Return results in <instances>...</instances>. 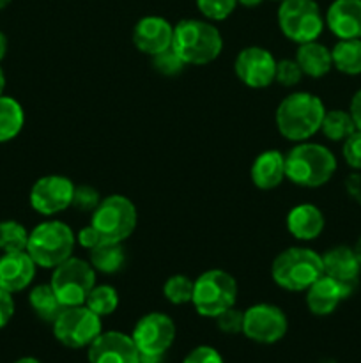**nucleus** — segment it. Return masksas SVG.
<instances>
[{
    "label": "nucleus",
    "instance_id": "f257e3e1",
    "mask_svg": "<svg viewBox=\"0 0 361 363\" xmlns=\"http://www.w3.org/2000/svg\"><path fill=\"white\" fill-rule=\"evenodd\" d=\"M324 103L310 92H292L278 105L275 123L280 135L290 142H304L321 131Z\"/></svg>",
    "mask_w": 361,
    "mask_h": 363
},
{
    "label": "nucleus",
    "instance_id": "f03ea898",
    "mask_svg": "<svg viewBox=\"0 0 361 363\" xmlns=\"http://www.w3.org/2000/svg\"><path fill=\"white\" fill-rule=\"evenodd\" d=\"M172 50L184 64L205 66L218 59L223 50V38L209 21L188 18L173 27Z\"/></svg>",
    "mask_w": 361,
    "mask_h": 363
},
{
    "label": "nucleus",
    "instance_id": "7ed1b4c3",
    "mask_svg": "<svg viewBox=\"0 0 361 363\" xmlns=\"http://www.w3.org/2000/svg\"><path fill=\"white\" fill-rule=\"evenodd\" d=\"M336 172V158L328 147L314 142H297L285 156V177L303 188H319Z\"/></svg>",
    "mask_w": 361,
    "mask_h": 363
},
{
    "label": "nucleus",
    "instance_id": "20e7f679",
    "mask_svg": "<svg viewBox=\"0 0 361 363\" xmlns=\"http://www.w3.org/2000/svg\"><path fill=\"white\" fill-rule=\"evenodd\" d=\"M322 275H324L322 255L304 247L287 248L276 255L271 266V277L276 286L296 293L306 291Z\"/></svg>",
    "mask_w": 361,
    "mask_h": 363
},
{
    "label": "nucleus",
    "instance_id": "39448f33",
    "mask_svg": "<svg viewBox=\"0 0 361 363\" xmlns=\"http://www.w3.org/2000/svg\"><path fill=\"white\" fill-rule=\"evenodd\" d=\"M76 236L67 223L48 220L30 230L27 254L39 268L53 269L73 255Z\"/></svg>",
    "mask_w": 361,
    "mask_h": 363
},
{
    "label": "nucleus",
    "instance_id": "423d86ee",
    "mask_svg": "<svg viewBox=\"0 0 361 363\" xmlns=\"http://www.w3.org/2000/svg\"><path fill=\"white\" fill-rule=\"evenodd\" d=\"M237 291V282L230 273L223 269H207L195 280L191 303L198 314L214 319L236 305Z\"/></svg>",
    "mask_w": 361,
    "mask_h": 363
},
{
    "label": "nucleus",
    "instance_id": "0eeeda50",
    "mask_svg": "<svg viewBox=\"0 0 361 363\" xmlns=\"http://www.w3.org/2000/svg\"><path fill=\"white\" fill-rule=\"evenodd\" d=\"M138 213L124 195H110L92 211L91 225L106 243H124L137 229Z\"/></svg>",
    "mask_w": 361,
    "mask_h": 363
},
{
    "label": "nucleus",
    "instance_id": "6e6552de",
    "mask_svg": "<svg viewBox=\"0 0 361 363\" xmlns=\"http://www.w3.org/2000/svg\"><path fill=\"white\" fill-rule=\"evenodd\" d=\"M50 286L53 287L62 307L85 305L88 293L96 286V269L88 261L71 255L62 264L53 268Z\"/></svg>",
    "mask_w": 361,
    "mask_h": 363
},
{
    "label": "nucleus",
    "instance_id": "1a4fd4ad",
    "mask_svg": "<svg viewBox=\"0 0 361 363\" xmlns=\"http://www.w3.org/2000/svg\"><path fill=\"white\" fill-rule=\"evenodd\" d=\"M278 25L292 43L317 41L324 28L321 7L315 0H283L278 9Z\"/></svg>",
    "mask_w": 361,
    "mask_h": 363
},
{
    "label": "nucleus",
    "instance_id": "9d476101",
    "mask_svg": "<svg viewBox=\"0 0 361 363\" xmlns=\"http://www.w3.org/2000/svg\"><path fill=\"white\" fill-rule=\"evenodd\" d=\"M52 325L55 339L71 350L88 347L101 333V318L85 305L64 307Z\"/></svg>",
    "mask_w": 361,
    "mask_h": 363
},
{
    "label": "nucleus",
    "instance_id": "9b49d317",
    "mask_svg": "<svg viewBox=\"0 0 361 363\" xmlns=\"http://www.w3.org/2000/svg\"><path fill=\"white\" fill-rule=\"evenodd\" d=\"M131 339L140 354L163 357L176 340V325L166 314L151 312L138 319Z\"/></svg>",
    "mask_w": 361,
    "mask_h": 363
},
{
    "label": "nucleus",
    "instance_id": "f8f14e48",
    "mask_svg": "<svg viewBox=\"0 0 361 363\" xmlns=\"http://www.w3.org/2000/svg\"><path fill=\"white\" fill-rule=\"evenodd\" d=\"M287 328H289V323H287L285 312L276 305L257 303L244 311L243 333L253 342H278L287 333Z\"/></svg>",
    "mask_w": 361,
    "mask_h": 363
},
{
    "label": "nucleus",
    "instance_id": "ddd939ff",
    "mask_svg": "<svg viewBox=\"0 0 361 363\" xmlns=\"http://www.w3.org/2000/svg\"><path fill=\"white\" fill-rule=\"evenodd\" d=\"M74 184L69 177L59 176V174H50L42 176L32 184L30 201L32 209L39 215L53 216L57 213H62L73 202Z\"/></svg>",
    "mask_w": 361,
    "mask_h": 363
},
{
    "label": "nucleus",
    "instance_id": "4468645a",
    "mask_svg": "<svg viewBox=\"0 0 361 363\" xmlns=\"http://www.w3.org/2000/svg\"><path fill=\"white\" fill-rule=\"evenodd\" d=\"M234 71L246 87L264 89L275 82L276 59L269 50L260 46H248L237 55Z\"/></svg>",
    "mask_w": 361,
    "mask_h": 363
},
{
    "label": "nucleus",
    "instance_id": "2eb2a0df",
    "mask_svg": "<svg viewBox=\"0 0 361 363\" xmlns=\"http://www.w3.org/2000/svg\"><path fill=\"white\" fill-rule=\"evenodd\" d=\"M140 353L131 335L120 332H105L88 346L91 363H138Z\"/></svg>",
    "mask_w": 361,
    "mask_h": 363
},
{
    "label": "nucleus",
    "instance_id": "dca6fc26",
    "mask_svg": "<svg viewBox=\"0 0 361 363\" xmlns=\"http://www.w3.org/2000/svg\"><path fill=\"white\" fill-rule=\"evenodd\" d=\"M322 264H324V275L336 280L345 289L347 296H350L354 289H356L361 272V262L354 248H331V250H328L322 255Z\"/></svg>",
    "mask_w": 361,
    "mask_h": 363
},
{
    "label": "nucleus",
    "instance_id": "f3484780",
    "mask_svg": "<svg viewBox=\"0 0 361 363\" xmlns=\"http://www.w3.org/2000/svg\"><path fill=\"white\" fill-rule=\"evenodd\" d=\"M173 27L161 16H145L133 28V45L147 55L172 48Z\"/></svg>",
    "mask_w": 361,
    "mask_h": 363
},
{
    "label": "nucleus",
    "instance_id": "a211bd4d",
    "mask_svg": "<svg viewBox=\"0 0 361 363\" xmlns=\"http://www.w3.org/2000/svg\"><path fill=\"white\" fill-rule=\"evenodd\" d=\"M35 264L27 252H4L0 255V289L14 294L27 289L35 277Z\"/></svg>",
    "mask_w": 361,
    "mask_h": 363
},
{
    "label": "nucleus",
    "instance_id": "6ab92c4d",
    "mask_svg": "<svg viewBox=\"0 0 361 363\" xmlns=\"http://www.w3.org/2000/svg\"><path fill=\"white\" fill-rule=\"evenodd\" d=\"M326 25L338 39H361V0H335L326 13Z\"/></svg>",
    "mask_w": 361,
    "mask_h": 363
},
{
    "label": "nucleus",
    "instance_id": "aec40b11",
    "mask_svg": "<svg viewBox=\"0 0 361 363\" xmlns=\"http://www.w3.org/2000/svg\"><path fill=\"white\" fill-rule=\"evenodd\" d=\"M345 298V289L328 275H322L306 289L308 311L315 315L331 314Z\"/></svg>",
    "mask_w": 361,
    "mask_h": 363
},
{
    "label": "nucleus",
    "instance_id": "412c9836",
    "mask_svg": "<svg viewBox=\"0 0 361 363\" xmlns=\"http://www.w3.org/2000/svg\"><path fill=\"white\" fill-rule=\"evenodd\" d=\"M324 225V215L314 204H297L287 215V229L299 241H311L319 238Z\"/></svg>",
    "mask_w": 361,
    "mask_h": 363
},
{
    "label": "nucleus",
    "instance_id": "4be33fe9",
    "mask_svg": "<svg viewBox=\"0 0 361 363\" xmlns=\"http://www.w3.org/2000/svg\"><path fill=\"white\" fill-rule=\"evenodd\" d=\"M285 179V156L276 149L260 152L251 165V181L258 190H275Z\"/></svg>",
    "mask_w": 361,
    "mask_h": 363
},
{
    "label": "nucleus",
    "instance_id": "5701e85b",
    "mask_svg": "<svg viewBox=\"0 0 361 363\" xmlns=\"http://www.w3.org/2000/svg\"><path fill=\"white\" fill-rule=\"evenodd\" d=\"M296 62L299 64L303 74L311 78H321L328 74L333 67L331 50L317 41L303 43L296 53Z\"/></svg>",
    "mask_w": 361,
    "mask_h": 363
},
{
    "label": "nucleus",
    "instance_id": "b1692460",
    "mask_svg": "<svg viewBox=\"0 0 361 363\" xmlns=\"http://www.w3.org/2000/svg\"><path fill=\"white\" fill-rule=\"evenodd\" d=\"M25 124L23 106L11 96H0V144L20 135Z\"/></svg>",
    "mask_w": 361,
    "mask_h": 363
},
{
    "label": "nucleus",
    "instance_id": "393cba45",
    "mask_svg": "<svg viewBox=\"0 0 361 363\" xmlns=\"http://www.w3.org/2000/svg\"><path fill=\"white\" fill-rule=\"evenodd\" d=\"M126 254H124L122 243H99L98 247L88 250V262L96 272L112 275L124 266Z\"/></svg>",
    "mask_w": 361,
    "mask_h": 363
},
{
    "label": "nucleus",
    "instance_id": "a878e982",
    "mask_svg": "<svg viewBox=\"0 0 361 363\" xmlns=\"http://www.w3.org/2000/svg\"><path fill=\"white\" fill-rule=\"evenodd\" d=\"M28 303H30L34 314L46 323L55 321L64 308L50 284L35 286L28 294Z\"/></svg>",
    "mask_w": 361,
    "mask_h": 363
},
{
    "label": "nucleus",
    "instance_id": "bb28decb",
    "mask_svg": "<svg viewBox=\"0 0 361 363\" xmlns=\"http://www.w3.org/2000/svg\"><path fill=\"white\" fill-rule=\"evenodd\" d=\"M333 67L345 74H361V39H340L331 50Z\"/></svg>",
    "mask_w": 361,
    "mask_h": 363
},
{
    "label": "nucleus",
    "instance_id": "cd10ccee",
    "mask_svg": "<svg viewBox=\"0 0 361 363\" xmlns=\"http://www.w3.org/2000/svg\"><path fill=\"white\" fill-rule=\"evenodd\" d=\"M321 131L329 140L343 142L356 131V124H354L350 113L345 110H329V112L326 110Z\"/></svg>",
    "mask_w": 361,
    "mask_h": 363
},
{
    "label": "nucleus",
    "instance_id": "c85d7f7f",
    "mask_svg": "<svg viewBox=\"0 0 361 363\" xmlns=\"http://www.w3.org/2000/svg\"><path fill=\"white\" fill-rule=\"evenodd\" d=\"M85 307L91 308L99 318L113 314L117 307H119V294H117L115 287L106 286V284L94 286L91 293H88L87 300H85Z\"/></svg>",
    "mask_w": 361,
    "mask_h": 363
},
{
    "label": "nucleus",
    "instance_id": "c756f323",
    "mask_svg": "<svg viewBox=\"0 0 361 363\" xmlns=\"http://www.w3.org/2000/svg\"><path fill=\"white\" fill-rule=\"evenodd\" d=\"M28 230L16 220L0 222V250L2 252H27Z\"/></svg>",
    "mask_w": 361,
    "mask_h": 363
},
{
    "label": "nucleus",
    "instance_id": "7c9ffc66",
    "mask_svg": "<svg viewBox=\"0 0 361 363\" xmlns=\"http://www.w3.org/2000/svg\"><path fill=\"white\" fill-rule=\"evenodd\" d=\"M195 282L186 275H173L163 286V296L173 305L190 303L193 298Z\"/></svg>",
    "mask_w": 361,
    "mask_h": 363
},
{
    "label": "nucleus",
    "instance_id": "2f4dec72",
    "mask_svg": "<svg viewBox=\"0 0 361 363\" xmlns=\"http://www.w3.org/2000/svg\"><path fill=\"white\" fill-rule=\"evenodd\" d=\"M197 6L207 20L222 21L234 13L237 0H197Z\"/></svg>",
    "mask_w": 361,
    "mask_h": 363
},
{
    "label": "nucleus",
    "instance_id": "473e14b6",
    "mask_svg": "<svg viewBox=\"0 0 361 363\" xmlns=\"http://www.w3.org/2000/svg\"><path fill=\"white\" fill-rule=\"evenodd\" d=\"M152 66H154V69L158 73L166 74V77H173V74H179L186 64L180 60V57L172 48H168L152 55Z\"/></svg>",
    "mask_w": 361,
    "mask_h": 363
},
{
    "label": "nucleus",
    "instance_id": "72a5a7b5",
    "mask_svg": "<svg viewBox=\"0 0 361 363\" xmlns=\"http://www.w3.org/2000/svg\"><path fill=\"white\" fill-rule=\"evenodd\" d=\"M303 71H301L299 64L296 62V59H282L276 60V73H275V82H278L283 87H294L301 82L303 78Z\"/></svg>",
    "mask_w": 361,
    "mask_h": 363
},
{
    "label": "nucleus",
    "instance_id": "f704fd0d",
    "mask_svg": "<svg viewBox=\"0 0 361 363\" xmlns=\"http://www.w3.org/2000/svg\"><path fill=\"white\" fill-rule=\"evenodd\" d=\"M101 199H99V191L96 188L87 186V184H81V186H74L73 194V202L71 206L76 208L78 211L92 213L99 206Z\"/></svg>",
    "mask_w": 361,
    "mask_h": 363
},
{
    "label": "nucleus",
    "instance_id": "c9c22d12",
    "mask_svg": "<svg viewBox=\"0 0 361 363\" xmlns=\"http://www.w3.org/2000/svg\"><path fill=\"white\" fill-rule=\"evenodd\" d=\"M216 326L219 332L227 333V335H236V333H243V323H244V312L237 311V308L230 307L219 315H216Z\"/></svg>",
    "mask_w": 361,
    "mask_h": 363
},
{
    "label": "nucleus",
    "instance_id": "e433bc0d",
    "mask_svg": "<svg viewBox=\"0 0 361 363\" xmlns=\"http://www.w3.org/2000/svg\"><path fill=\"white\" fill-rule=\"evenodd\" d=\"M343 158L347 165L353 167L354 170H361V131L356 130L350 137L343 140Z\"/></svg>",
    "mask_w": 361,
    "mask_h": 363
},
{
    "label": "nucleus",
    "instance_id": "4c0bfd02",
    "mask_svg": "<svg viewBox=\"0 0 361 363\" xmlns=\"http://www.w3.org/2000/svg\"><path fill=\"white\" fill-rule=\"evenodd\" d=\"M183 363H225L222 354L211 346H198L186 354Z\"/></svg>",
    "mask_w": 361,
    "mask_h": 363
},
{
    "label": "nucleus",
    "instance_id": "58836bf2",
    "mask_svg": "<svg viewBox=\"0 0 361 363\" xmlns=\"http://www.w3.org/2000/svg\"><path fill=\"white\" fill-rule=\"evenodd\" d=\"M14 315V300L13 294L0 289V330L9 325Z\"/></svg>",
    "mask_w": 361,
    "mask_h": 363
},
{
    "label": "nucleus",
    "instance_id": "ea45409f",
    "mask_svg": "<svg viewBox=\"0 0 361 363\" xmlns=\"http://www.w3.org/2000/svg\"><path fill=\"white\" fill-rule=\"evenodd\" d=\"M76 243L80 245V247H84L85 250H92V248L98 247L99 243H103V240L98 234V230L92 225H88L84 227V229L76 234Z\"/></svg>",
    "mask_w": 361,
    "mask_h": 363
},
{
    "label": "nucleus",
    "instance_id": "a19ab883",
    "mask_svg": "<svg viewBox=\"0 0 361 363\" xmlns=\"http://www.w3.org/2000/svg\"><path fill=\"white\" fill-rule=\"evenodd\" d=\"M349 113L350 117H353L354 124H356V130L361 131V89L353 96V99H350Z\"/></svg>",
    "mask_w": 361,
    "mask_h": 363
},
{
    "label": "nucleus",
    "instance_id": "79ce46f5",
    "mask_svg": "<svg viewBox=\"0 0 361 363\" xmlns=\"http://www.w3.org/2000/svg\"><path fill=\"white\" fill-rule=\"evenodd\" d=\"M6 53H7V38L4 32H0V60L6 57Z\"/></svg>",
    "mask_w": 361,
    "mask_h": 363
},
{
    "label": "nucleus",
    "instance_id": "37998d69",
    "mask_svg": "<svg viewBox=\"0 0 361 363\" xmlns=\"http://www.w3.org/2000/svg\"><path fill=\"white\" fill-rule=\"evenodd\" d=\"M260 2L262 0H237V4H241V6H244V7H255V6H258Z\"/></svg>",
    "mask_w": 361,
    "mask_h": 363
},
{
    "label": "nucleus",
    "instance_id": "c03bdc74",
    "mask_svg": "<svg viewBox=\"0 0 361 363\" xmlns=\"http://www.w3.org/2000/svg\"><path fill=\"white\" fill-rule=\"evenodd\" d=\"M4 89H6V74H4V69L0 67V96L4 94Z\"/></svg>",
    "mask_w": 361,
    "mask_h": 363
},
{
    "label": "nucleus",
    "instance_id": "a18cd8bd",
    "mask_svg": "<svg viewBox=\"0 0 361 363\" xmlns=\"http://www.w3.org/2000/svg\"><path fill=\"white\" fill-rule=\"evenodd\" d=\"M14 363H42L39 362L38 358H32V357H25V358H20V360H16Z\"/></svg>",
    "mask_w": 361,
    "mask_h": 363
},
{
    "label": "nucleus",
    "instance_id": "49530a36",
    "mask_svg": "<svg viewBox=\"0 0 361 363\" xmlns=\"http://www.w3.org/2000/svg\"><path fill=\"white\" fill-rule=\"evenodd\" d=\"M354 252H356L357 259H360V262H361V236H360V240H357L356 247H354Z\"/></svg>",
    "mask_w": 361,
    "mask_h": 363
},
{
    "label": "nucleus",
    "instance_id": "de8ad7c7",
    "mask_svg": "<svg viewBox=\"0 0 361 363\" xmlns=\"http://www.w3.org/2000/svg\"><path fill=\"white\" fill-rule=\"evenodd\" d=\"M9 4H11V0H0V11L6 9V7L9 6Z\"/></svg>",
    "mask_w": 361,
    "mask_h": 363
},
{
    "label": "nucleus",
    "instance_id": "09e8293b",
    "mask_svg": "<svg viewBox=\"0 0 361 363\" xmlns=\"http://www.w3.org/2000/svg\"><path fill=\"white\" fill-rule=\"evenodd\" d=\"M280 2H283V0H280Z\"/></svg>",
    "mask_w": 361,
    "mask_h": 363
}]
</instances>
